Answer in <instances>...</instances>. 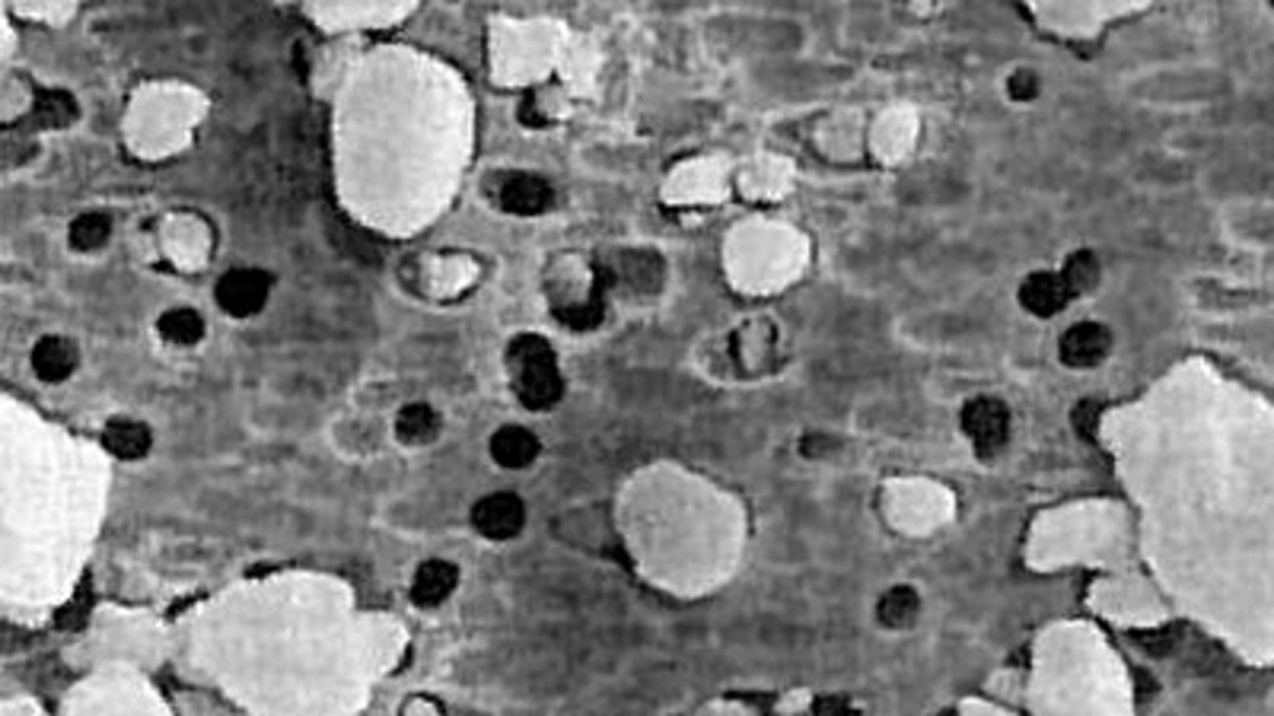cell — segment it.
Listing matches in <instances>:
<instances>
[{"label":"cell","mask_w":1274,"mask_h":716,"mask_svg":"<svg viewBox=\"0 0 1274 716\" xmlns=\"http://www.w3.org/2000/svg\"><path fill=\"white\" fill-rule=\"evenodd\" d=\"M1108 354V331L1096 322H1080L1061 338V360L1068 366H1096Z\"/></svg>","instance_id":"8992f818"},{"label":"cell","mask_w":1274,"mask_h":716,"mask_svg":"<svg viewBox=\"0 0 1274 716\" xmlns=\"http://www.w3.org/2000/svg\"><path fill=\"white\" fill-rule=\"evenodd\" d=\"M1096 421H1100V405L1096 401H1080L1073 408V427L1083 433V436H1093L1096 433Z\"/></svg>","instance_id":"ffe728a7"},{"label":"cell","mask_w":1274,"mask_h":716,"mask_svg":"<svg viewBox=\"0 0 1274 716\" xmlns=\"http://www.w3.org/2000/svg\"><path fill=\"white\" fill-rule=\"evenodd\" d=\"M501 207L510 214H520V217H536L542 211L551 207L555 192L545 179H538L533 172H513L501 182Z\"/></svg>","instance_id":"5b68a950"},{"label":"cell","mask_w":1274,"mask_h":716,"mask_svg":"<svg viewBox=\"0 0 1274 716\" xmlns=\"http://www.w3.org/2000/svg\"><path fill=\"white\" fill-rule=\"evenodd\" d=\"M33 118L42 128H68L77 118V102L65 90H42L35 99Z\"/></svg>","instance_id":"5bb4252c"},{"label":"cell","mask_w":1274,"mask_h":716,"mask_svg":"<svg viewBox=\"0 0 1274 716\" xmlns=\"http://www.w3.org/2000/svg\"><path fill=\"white\" fill-rule=\"evenodd\" d=\"M109 232H112V220L105 214H83L70 224V246L80 252H93L109 242Z\"/></svg>","instance_id":"2e32d148"},{"label":"cell","mask_w":1274,"mask_h":716,"mask_svg":"<svg viewBox=\"0 0 1274 716\" xmlns=\"http://www.w3.org/2000/svg\"><path fill=\"white\" fill-rule=\"evenodd\" d=\"M157 328H160V334H163L167 341H172V344H198L204 338V319L195 312V309H189V306L163 312Z\"/></svg>","instance_id":"9a60e30c"},{"label":"cell","mask_w":1274,"mask_h":716,"mask_svg":"<svg viewBox=\"0 0 1274 716\" xmlns=\"http://www.w3.org/2000/svg\"><path fill=\"white\" fill-rule=\"evenodd\" d=\"M102 443L112 456L135 462L147 456L150 450V430L137 421H112L102 430Z\"/></svg>","instance_id":"8fae6325"},{"label":"cell","mask_w":1274,"mask_h":716,"mask_svg":"<svg viewBox=\"0 0 1274 716\" xmlns=\"http://www.w3.org/2000/svg\"><path fill=\"white\" fill-rule=\"evenodd\" d=\"M558 322H565L573 331H590L603 322V303L600 299H590V303H577L568 309H558Z\"/></svg>","instance_id":"ac0fdd59"},{"label":"cell","mask_w":1274,"mask_h":716,"mask_svg":"<svg viewBox=\"0 0 1274 716\" xmlns=\"http://www.w3.org/2000/svg\"><path fill=\"white\" fill-rule=\"evenodd\" d=\"M963 430L972 440L978 456H994L1006 443L1010 433V414L1004 401L998 398H975L963 411Z\"/></svg>","instance_id":"3957f363"},{"label":"cell","mask_w":1274,"mask_h":716,"mask_svg":"<svg viewBox=\"0 0 1274 716\" xmlns=\"http://www.w3.org/2000/svg\"><path fill=\"white\" fill-rule=\"evenodd\" d=\"M1006 90H1010V96L1016 99V102H1026V99H1033L1039 93V80H1036L1033 70H1016V73L1010 77Z\"/></svg>","instance_id":"d6986e66"},{"label":"cell","mask_w":1274,"mask_h":716,"mask_svg":"<svg viewBox=\"0 0 1274 716\" xmlns=\"http://www.w3.org/2000/svg\"><path fill=\"white\" fill-rule=\"evenodd\" d=\"M77 348L70 344L68 338H55V334H48V338H42L38 344L33 348V370L38 379H45V383H61V379H68L70 373L77 370Z\"/></svg>","instance_id":"9c48e42d"},{"label":"cell","mask_w":1274,"mask_h":716,"mask_svg":"<svg viewBox=\"0 0 1274 716\" xmlns=\"http://www.w3.org/2000/svg\"><path fill=\"white\" fill-rule=\"evenodd\" d=\"M507 366L513 373V389L516 398L533 408V411H545L551 405L561 401L565 395V379L558 373V363H555V351L545 338L538 334H520L510 341L507 348Z\"/></svg>","instance_id":"6da1fadb"},{"label":"cell","mask_w":1274,"mask_h":716,"mask_svg":"<svg viewBox=\"0 0 1274 716\" xmlns=\"http://www.w3.org/2000/svg\"><path fill=\"white\" fill-rule=\"evenodd\" d=\"M918 609H921V599L911 587H892L876 605V618L883 621L886 627H908L911 621L918 618Z\"/></svg>","instance_id":"4fadbf2b"},{"label":"cell","mask_w":1274,"mask_h":716,"mask_svg":"<svg viewBox=\"0 0 1274 716\" xmlns=\"http://www.w3.org/2000/svg\"><path fill=\"white\" fill-rule=\"evenodd\" d=\"M456 583H459V570L450 560H428L414 573L411 599L421 609H434L443 599H450V592L456 589Z\"/></svg>","instance_id":"52a82bcc"},{"label":"cell","mask_w":1274,"mask_h":716,"mask_svg":"<svg viewBox=\"0 0 1274 716\" xmlns=\"http://www.w3.org/2000/svg\"><path fill=\"white\" fill-rule=\"evenodd\" d=\"M471 522H475V529L485 538L510 542V538L520 535V529L526 522V507H523V500L516 493H491V497L475 503Z\"/></svg>","instance_id":"277c9868"},{"label":"cell","mask_w":1274,"mask_h":716,"mask_svg":"<svg viewBox=\"0 0 1274 716\" xmlns=\"http://www.w3.org/2000/svg\"><path fill=\"white\" fill-rule=\"evenodd\" d=\"M1061 277H1065L1071 294H1087V291H1093V284L1100 277V264H1096V259L1090 252H1073L1068 264H1065V271H1061Z\"/></svg>","instance_id":"e0dca14e"},{"label":"cell","mask_w":1274,"mask_h":716,"mask_svg":"<svg viewBox=\"0 0 1274 716\" xmlns=\"http://www.w3.org/2000/svg\"><path fill=\"white\" fill-rule=\"evenodd\" d=\"M396 433L408 446L434 443L436 433H440V414L431 405H405L396 418Z\"/></svg>","instance_id":"7c38bea8"},{"label":"cell","mask_w":1274,"mask_h":716,"mask_svg":"<svg viewBox=\"0 0 1274 716\" xmlns=\"http://www.w3.org/2000/svg\"><path fill=\"white\" fill-rule=\"evenodd\" d=\"M271 294V277L259 268H236L217 281V303L236 319L255 316Z\"/></svg>","instance_id":"7a4b0ae2"},{"label":"cell","mask_w":1274,"mask_h":716,"mask_svg":"<svg viewBox=\"0 0 1274 716\" xmlns=\"http://www.w3.org/2000/svg\"><path fill=\"white\" fill-rule=\"evenodd\" d=\"M1068 296H1071V291H1068L1065 277H1061V274H1051V271L1030 274V277L1023 281V291H1020L1023 306H1026L1033 316H1055V312H1061L1065 303H1068Z\"/></svg>","instance_id":"ba28073f"},{"label":"cell","mask_w":1274,"mask_h":716,"mask_svg":"<svg viewBox=\"0 0 1274 716\" xmlns=\"http://www.w3.org/2000/svg\"><path fill=\"white\" fill-rule=\"evenodd\" d=\"M491 456L503 468H526L538 456V436L526 427H501L491 436Z\"/></svg>","instance_id":"30bf717a"}]
</instances>
